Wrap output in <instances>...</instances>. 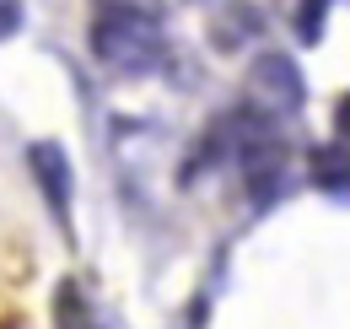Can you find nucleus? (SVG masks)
<instances>
[{"label": "nucleus", "mask_w": 350, "mask_h": 329, "mask_svg": "<svg viewBox=\"0 0 350 329\" xmlns=\"http://www.w3.org/2000/svg\"><path fill=\"white\" fill-rule=\"evenodd\" d=\"M329 5H334V0H302V5H297V38L302 43H318L329 33Z\"/></svg>", "instance_id": "nucleus-8"}, {"label": "nucleus", "mask_w": 350, "mask_h": 329, "mask_svg": "<svg viewBox=\"0 0 350 329\" xmlns=\"http://www.w3.org/2000/svg\"><path fill=\"white\" fill-rule=\"evenodd\" d=\"M27 173H33V184H38V195H44L49 216L70 232V221H76V167L65 157V146L33 141V146H27Z\"/></svg>", "instance_id": "nucleus-3"}, {"label": "nucleus", "mask_w": 350, "mask_h": 329, "mask_svg": "<svg viewBox=\"0 0 350 329\" xmlns=\"http://www.w3.org/2000/svg\"><path fill=\"white\" fill-rule=\"evenodd\" d=\"M211 167H232V114L211 119L200 135H194V146H189L183 162H178V184L189 189V184H200Z\"/></svg>", "instance_id": "nucleus-4"}, {"label": "nucleus", "mask_w": 350, "mask_h": 329, "mask_svg": "<svg viewBox=\"0 0 350 329\" xmlns=\"http://www.w3.org/2000/svg\"><path fill=\"white\" fill-rule=\"evenodd\" d=\"M259 11L248 5V0H221L216 22H211V43H216L221 54H232V49H248V43L259 38Z\"/></svg>", "instance_id": "nucleus-6"}, {"label": "nucleus", "mask_w": 350, "mask_h": 329, "mask_svg": "<svg viewBox=\"0 0 350 329\" xmlns=\"http://www.w3.org/2000/svg\"><path fill=\"white\" fill-rule=\"evenodd\" d=\"M248 103L264 108L269 119H291V114H302L307 82H302V71H297V60L280 54V49H264L259 60L248 65Z\"/></svg>", "instance_id": "nucleus-2"}, {"label": "nucleus", "mask_w": 350, "mask_h": 329, "mask_svg": "<svg viewBox=\"0 0 350 329\" xmlns=\"http://www.w3.org/2000/svg\"><path fill=\"white\" fill-rule=\"evenodd\" d=\"M194 5H205V0H194Z\"/></svg>", "instance_id": "nucleus-11"}, {"label": "nucleus", "mask_w": 350, "mask_h": 329, "mask_svg": "<svg viewBox=\"0 0 350 329\" xmlns=\"http://www.w3.org/2000/svg\"><path fill=\"white\" fill-rule=\"evenodd\" d=\"M334 130H340V141L350 146V92H345V103L334 108Z\"/></svg>", "instance_id": "nucleus-10"}, {"label": "nucleus", "mask_w": 350, "mask_h": 329, "mask_svg": "<svg viewBox=\"0 0 350 329\" xmlns=\"http://www.w3.org/2000/svg\"><path fill=\"white\" fill-rule=\"evenodd\" d=\"M54 329H103L97 308L76 281H59V291H54Z\"/></svg>", "instance_id": "nucleus-7"}, {"label": "nucleus", "mask_w": 350, "mask_h": 329, "mask_svg": "<svg viewBox=\"0 0 350 329\" xmlns=\"http://www.w3.org/2000/svg\"><path fill=\"white\" fill-rule=\"evenodd\" d=\"M22 27V0H0V38Z\"/></svg>", "instance_id": "nucleus-9"}, {"label": "nucleus", "mask_w": 350, "mask_h": 329, "mask_svg": "<svg viewBox=\"0 0 350 329\" xmlns=\"http://www.w3.org/2000/svg\"><path fill=\"white\" fill-rule=\"evenodd\" d=\"M92 60L113 76H157L167 65V11L157 0H103L92 16Z\"/></svg>", "instance_id": "nucleus-1"}, {"label": "nucleus", "mask_w": 350, "mask_h": 329, "mask_svg": "<svg viewBox=\"0 0 350 329\" xmlns=\"http://www.w3.org/2000/svg\"><path fill=\"white\" fill-rule=\"evenodd\" d=\"M307 178H312L318 195H329V200L350 206V146H345V141H323V146H312V157H307Z\"/></svg>", "instance_id": "nucleus-5"}]
</instances>
